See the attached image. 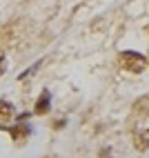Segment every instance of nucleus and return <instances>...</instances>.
Masks as SVG:
<instances>
[{"label": "nucleus", "mask_w": 149, "mask_h": 158, "mask_svg": "<svg viewBox=\"0 0 149 158\" xmlns=\"http://www.w3.org/2000/svg\"><path fill=\"white\" fill-rule=\"evenodd\" d=\"M120 65L131 73H140L147 65V60H145L143 54H138V51H122L120 54Z\"/></svg>", "instance_id": "1"}, {"label": "nucleus", "mask_w": 149, "mask_h": 158, "mask_svg": "<svg viewBox=\"0 0 149 158\" xmlns=\"http://www.w3.org/2000/svg\"><path fill=\"white\" fill-rule=\"evenodd\" d=\"M5 129L11 134L14 140H23V138H27V136L31 134V129L27 127V125H16V127H5Z\"/></svg>", "instance_id": "2"}, {"label": "nucleus", "mask_w": 149, "mask_h": 158, "mask_svg": "<svg viewBox=\"0 0 149 158\" xmlns=\"http://www.w3.org/2000/svg\"><path fill=\"white\" fill-rule=\"evenodd\" d=\"M49 100H51V96H49V91L45 89V91L40 94L38 102H36V114H45V111L49 109Z\"/></svg>", "instance_id": "3"}, {"label": "nucleus", "mask_w": 149, "mask_h": 158, "mask_svg": "<svg viewBox=\"0 0 149 158\" xmlns=\"http://www.w3.org/2000/svg\"><path fill=\"white\" fill-rule=\"evenodd\" d=\"M136 149H140V152H145L147 147H149V129H145V131H140V134H136Z\"/></svg>", "instance_id": "4"}, {"label": "nucleus", "mask_w": 149, "mask_h": 158, "mask_svg": "<svg viewBox=\"0 0 149 158\" xmlns=\"http://www.w3.org/2000/svg\"><path fill=\"white\" fill-rule=\"evenodd\" d=\"M11 114H14V107H11V102H7V100H0V118H9Z\"/></svg>", "instance_id": "5"}, {"label": "nucleus", "mask_w": 149, "mask_h": 158, "mask_svg": "<svg viewBox=\"0 0 149 158\" xmlns=\"http://www.w3.org/2000/svg\"><path fill=\"white\" fill-rule=\"evenodd\" d=\"M134 109H136L138 114H149V98H143V100H138V102L134 105Z\"/></svg>", "instance_id": "6"}, {"label": "nucleus", "mask_w": 149, "mask_h": 158, "mask_svg": "<svg viewBox=\"0 0 149 158\" xmlns=\"http://www.w3.org/2000/svg\"><path fill=\"white\" fill-rule=\"evenodd\" d=\"M38 67H40V62H36V65H34V67H29V69H27L25 73H20V78H27V76H31V73H34V71H36Z\"/></svg>", "instance_id": "7"}, {"label": "nucleus", "mask_w": 149, "mask_h": 158, "mask_svg": "<svg viewBox=\"0 0 149 158\" xmlns=\"http://www.w3.org/2000/svg\"><path fill=\"white\" fill-rule=\"evenodd\" d=\"M0 73H2V60H0Z\"/></svg>", "instance_id": "8"}]
</instances>
